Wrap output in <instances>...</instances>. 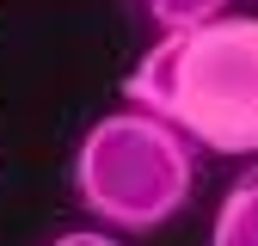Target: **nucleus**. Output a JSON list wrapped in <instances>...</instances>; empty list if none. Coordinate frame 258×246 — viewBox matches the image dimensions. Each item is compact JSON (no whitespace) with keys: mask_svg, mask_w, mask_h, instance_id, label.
Listing matches in <instances>:
<instances>
[{"mask_svg":"<svg viewBox=\"0 0 258 246\" xmlns=\"http://www.w3.org/2000/svg\"><path fill=\"white\" fill-rule=\"evenodd\" d=\"M43 246H123V234H111V228H61Z\"/></svg>","mask_w":258,"mask_h":246,"instance_id":"39448f33","label":"nucleus"},{"mask_svg":"<svg viewBox=\"0 0 258 246\" xmlns=\"http://www.w3.org/2000/svg\"><path fill=\"white\" fill-rule=\"evenodd\" d=\"M123 7L148 37H166V31H184L209 13H228V0H123Z\"/></svg>","mask_w":258,"mask_h":246,"instance_id":"20e7f679","label":"nucleus"},{"mask_svg":"<svg viewBox=\"0 0 258 246\" xmlns=\"http://www.w3.org/2000/svg\"><path fill=\"white\" fill-rule=\"evenodd\" d=\"M209 246H258V166H246L215 203Z\"/></svg>","mask_w":258,"mask_h":246,"instance_id":"7ed1b4c3","label":"nucleus"},{"mask_svg":"<svg viewBox=\"0 0 258 246\" xmlns=\"http://www.w3.org/2000/svg\"><path fill=\"white\" fill-rule=\"evenodd\" d=\"M74 203L111 234H154L197 191V148L142 105H123L86 123L74 148Z\"/></svg>","mask_w":258,"mask_h":246,"instance_id":"f03ea898","label":"nucleus"},{"mask_svg":"<svg viewBox=\"0 0 258 246\" xmlns=\"http://www.w3.org/2000/svg\"><path fill=\"white\" fill-rule=\"evenodd\" d=\"M123 99L228 160H258V19L209 13L184 31L154 37Z\"/></svg>","mask_w":258,"mask_h":246,"instance_id":"f257e3e1","label":"nucleus"}]
</instances>
